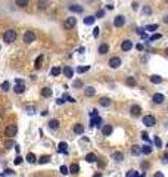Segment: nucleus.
Returning a JSON list of instances; mask_svg holds the SVG:
<instances>
[{"label": "nucleus", "mask_w": 168, "mask_h": 177, "mask_svg": "<svg viewBox=\"0 0 168 177\" xmlns=\"http://www.w3.org/2000/svg\"><path fill=\"white\" fill-rule=\"evenodd\" d=\"M3 40H5L6 43L15 41V40H16V33H15V30H6V31L3 33Z\"/></svg>", "instance_id": "f257e3e1"}, {"label": "nucleus", "mask_w": 168, "mask_h": 177, "mask_svg": "<svg viewBox=\"0 0 168 177\" xmlns=\"http://www.w3.org/2000/svg\"><path fill=\"white\" fill-rule=\"evenodd\" d=\"M16 133H18V127H16L15 124H10V125H8L6 130H5V136H8V137H13Z\"/></svg>", "instance_id": "f03ea898"}, {"label": "nucleus", "mask_w": 168, "mask_h": 177, "mask_svg": "<svg viewBox=\"0 0 168 177\" xmlns=\"http://www.w3.org/2000/svg\"><path fill=\"white\" fill-rule=\"evenodd\" d=\"M77 25V18H74V16H71V18H66L65 19V22H63V27L66 28V30H71V28H74Z\"/></svg>", "instance_id": "7ed1b4c3"}, {"label": "nucleus", "mask_w": 168, "mask_h": 177, "mask_svg": "<svg viewBox=\"0 0 168 177\" xmlns=\"http://www.w3.org/2000/svg\"><path fill=\"white\" fill-rule=\"evenodd\" d=\"M121 63H123V61H121V58H118V56H114V58L109 59V66L114 68V70H116Z\"/></svg>", "instance_id": "20e7f679"}, {"label": "nucleus", "mask_w": 168, "mask_h": 177, "mask_svg": "<svg viewBox=\"0 0 168 177\" xmlns=\"http://www.w3.org/2000/svg\"><path fill=\"white\" fill-rule=\"evenodd\" d=\"M155 123H156V120H155L153 115H145L143 117V124H145L146 127H152V125H155Z\"/></svg>", "instance_id": "39448f33"}, {"label": "nucleus", "mask_w": 168, "mask_h": 177, "mask_svg": "<svg viewBox=\"0 0 168 177\" xmlns=\"http://www.w3.org/2000/svg\"><path fill=\"white\" fill-rule=\"evenodd\" d=\"M24 43H33V41H36V34L33 33V31H27L25 34H24Z\"/></svg>", "instance_id": "423d86ee"}, {"label": "nucleus", "mask_w": 168, "mask_h": 177, "mask_svg": "<svg viewBox=\"0 0 168 177\" xmlns=\"http://www.w3.org/2000/svg\"><path fill=\"white\" fill-rule=\"evenodd\" d=\"M13 90H15V93H19V95L25 92V84H24V81H22V80L15 83V87H13Z\"/></svg>", "instance_id": "0eeeda50"}, {"label": "nucleus", "mask_w": 168, "mask_h": 177, "mask_svg": "<svg viewBox=\"0 0 168 177\" xmlns=\"http://www.w3.org/2000/svg\"><path fill=\"white\" fill-rule=\"evenodd\" d=\"M124 24H125V18H124L123 15H118V16H115V19H114V25H115L116 28L123 27Z\"/></svg>", "instance_id": "6e6552de"}, {"label": "nucleus", "mask_w": 168, "mask_h": 177, "mask_svg": "<svg viewBox=\"0 0 168 177\" xmlns=\"http://www.w3.org/2000/svg\"><path fill=\"white\" fill-rule=\"evenodd\" d=\"M140 112H142V108H140L139 105H133V106L130 108V114H131L133 117H139Z\"/></svg>", "instance_id": "1a4fd4ad"}, {"label": "nucleus", "mask_w": 168, "mask_h": 177, "mask_svg": "<svg viewBox=\"0 0 168 177\" xmlns=\"http://www.w3.org/2000/svg\"><path fill=\"white\" fill-rule=\"evenodd\" d=\"M131 47H133V41H131V40H124L123 44H121V49H123L124 52H128Z\"/></svg>", "instance_id": "9d476101"}, {"label": "nucleus", "mask_w": 168, "mask_h": 177, "mask_svg": "<svg viewBox=\"0 0 168 177\" xmlns=\"http://www.w3.org/2000/svg\"><path fill=\"white\" fill-rule=\"evenodd\" d=\"M63 74H65V77H68V78H72V77H74V70L71 68V66H63Z\"/></svg>", "instance_id": "9b49d317"}, {"label": "nucleus", "mask_w": 168, "mask_h": 177, "mask_svg": "<svg viewBox=\"0 0 168 177\" xmlns=\"http://www.w3.org/2000/svg\"><path fill=\"white\" fill-rule=\"evenodd\" d=\"M112 160H114V161H116V162L123 161V160H124L123 152H114V153H112Z\"/></svg>", "instance_id": "f8f14e48"}, {"label": "nucleus", "mask_w": 168, "mask_h": 177, "mask_svg": "<svg viewBox=\"0 0 168 177\" xmlns=\"http://www.w3.org/2000/svg\"><path fill=\"white\" fill-rule=\"evenodd\" d=\"M152 99H153V102H155V103H162V102L165 100V96H164V95H161V93H156V95H153V98H152Z\"/></svg>", "instance_id": "ddd939ff"}, {"label": "nucleus", "mask_w": 168, "mask_h": 177, "mask_svg": "<svg viewBox=\"0 0 168 177\" xmlns=\"http://www.w3.org/2000/svg\"><path fill=\"white\" fill-rule=\"evenodd\" d=\"M52 88H49V87H44V88H41V96L43 98H50L52 96Z\"/></svg>", "instance_id": "4468645a"}, {"label": "nucleus", "mask_w": 168, "mask_h": 177, "mask_svg": "<svg viewBox=\"0 0 168 177\" xmlns=\"http://www.w3.org/2000/svg\"><path fill=\"white\" fill-rule=\"evenodd\" d=\"M91 125H96V127H100V124H102V118L99 117V115H96V117H93L91 118Z\"/></svg>", "instance_id": "2eb2a0df"}, {"label": "nucleus", "mask_w": 168, "mask_h": 177, "mask_svg": "<svg viewBox=\"0 0 168 177\" xmlns=\"http://www.w3.org/2000/svg\"><path fill=\"white\" fill-rule=\"evenodd\" d=\"M111 133H112V125L108 124V125H105V127L102 128V134H103V136L108 137V136H111Z\"/></svg>", "instance_id": "dca6fc26"}, {"label": "nucleus", "mask_w": 168, "mask_h": 177, "mask_svg": "<svg viewBox=\"0 0 168 177\" xmlns=\"http://www.w3.org/2000/svg\"><path fill=\"white\" fill-rule=\"evenodd\" d=\"M78 171H80V165L78 164H72L68 168V173H71V174H78Z\"/></svg>", "instance_id": "f3484780"}, {"label": "nucleus", "mask_w": 168, "mask_h": 177, "mask_svg": "<svg viewBox=\"0 0 168 177\" xmlns=\"http://www.w3.org/2000/svg\"><path fill=\"white\" fill-rule=\"evenodd\" d=\"M69 10L71 12H75V13H81L83 12V6H80V5H71L69 6Z\"/></svg>", "instance_id": "a211bd4d"}, {"label": "nucleus", "mask_w": 168, "mask_h": 177, "mask_svg": "<svg viewBox=\"0 0 168 177\" xmlns=\"http://www.w3.org/2000/svg\"><path fill=\"white\" fill-rule=\"evenodd\" d=\"M58 152H62V153H66L68 152V145L65 142H61L58 145Z\"/></svg>", "instance_id": "6ab92c4d"}, {"label": "nucleus", "mask_w": 168, "mask_h": 177, "mask_svg": "<svg viewBox=\"0 0 168 177\" xmlns=\"http://www.w3.org/2000/svg\"><path fill=\"white\" fill-rule=\"evenodd\" d=\"M108 52H109V46H108V44H106V43L100 44V47H99V53H100V55H106Z\"/></svg>", "instance_id": "aec40b11"}, {"label": "nucleus", "mask_w": 168, "mask_h": 177, "mask_svg": "<svg viewBox=\"0 0 168 177\" xmlns=\"http://www.w3.org/2000/svg\"><path fill=\"white\" fill-rule=\"evenodd\" d=\"M83 131H84V125H83V124H74V133H77V134H81Z\"/></svg>", "instance_id": "412c9836"}, {"label": "nucleus", "mask_w": 168, "mask_h": 177, "mask_svg": "<svg viewBox=\"0 0 168 177\" xmlns=\"http://www.w3.org/2000/svg\"><path fill=\"white\" fill-rule=\"evenodd\" d=\"M94 21H96V16H86L84 18V24L86 25H93Z\"/></svg>", "instance_id": "4be33fe9"}, {"label": "nucleus", "mask_w": 168, "mask_h": 177, "mask_svg": "<svg viewBox=\"0 0 168 177\" xmlns=\"http://www.w3.org/2000/svg\"><path fill=\"white\" fill-rule=\"evenodd\" d=\"M151 81L153 84H161L162 83V77H159V75H151Z\"/></svg>", "instance_id": "5701e85b"}, {"label": "nucleus", "mask_w": 168, "mask_h": 177, "mask_svg": "<svg viewBox=\"0 0 168 177\" xmlns=\"http://www.w3.org/2000/svg\"><path fill=\"white\" fill-rule=\"evenodd\" d=\"M96 160H98V157H96L94 153H89V155H86V161H87V162H90V164H91V162H94Z\"/></svg>", "instance_id": "b1692460"}, {"label": "nucleus", "mask_w": 168, "mask_h": 177, "mask_svg": "<svg viewBox=\"0 0 168 177\" xmlns=\"http://www.w3.org/2000/svg\"><path fill=\"white\" fill-rule=\"evenodd\" d=\"M84 93H86V96H93V95L96 93V90H94L93 87H90V86H89V87H86V88H84Z\"/></svg>", "instance_id": "393cba45"}, {"label": "nucleus", "mask_w": 168, "mask_h": 177, "mask_svg": "<svg viewBox=\"0 0 168 177\" xmlns=\"http://www.w3.org/2000/svg\"><path fill=\"white\" fill-rule=\"evenodd\" d=\"M140 152H142V153H145V155H149V153L152 152V148H151L149 145H145V146L140 149Z\"/></svg>", "instance_id": "a878e982"}, {"label": "nucleus", "mask_w": 168, "mask_h": 177, "mask_svg": "<svg viewBox=\"0 0 168 177\" xmlns=\"http://www.w3.org/2000/svg\"><path fill=\"white\" fill-rule=\"evenodd\" d=\"M58 127H59V121H58V120H50V121H49V128L56 130Z\"/></svg>", "instance_id": "bb28decb"}, {"label": "nucleus", "mask_w": 168, "mask_h": 177, "mask_svg": "<svg viewBox=\"0 0 168 177\" xmlns=\"http://www.w3.org/2000/svg\"><path fill=\"white\" fill-rule=\"evenodd\" d=\"M61 66H53V68H52V71H50V74L53 75V77H56V75H59L61 74Z\"/></svg>", "instance_id": "cd10ccee"}, {"label": "nucleus", "mask_w": 168, "mask_h": 177, "mask_svg": "<svg viewBox=\"0 0 168 177\" xmlns=\"http://www.w3.org/2000/svg\"><path fill=\"white\" fill-rule=\"evenodd\" d=\"M159 27H158V24H151V25H146L145 27V30H148V31H151V33H153V31H156Z\"/></svg>", "instance_id": "c85d7f7f"}, {"label": "nucleus", "mask_w": 168, "mask_h": 177, "mask_svg": "<svg viewBox=\"0 0 168 177\" xmlns=\"http://www.w3.org/2000/svg\"><path fill=\"white\" fill-rule=\"evenodd\" d=\"M28 2H30V0H16V5L19 8H27L28 6Z\"/></svg>", "instance_id": "c756f323"}, {"label": "nucleus", "mask_w": 168, "mask_h": 177, "mask_svg": "<svg viewBox=\"0 0 168 177\" xmlns=\"http://www.w3.org/2000/svg\"><path fill=\"white\" fill-rule=\"evenodd\" d=\"M47 3H49V2H47V0H38L37 6H38L41 10H44V9H46V6H47Z\"/></svg>", "instance_id": "7c9ffc66"}, {"label": "nucleus", "mask_w": 168, "mask_h": 177, "mask_svg": "<svg viewBox=\"0 0 168 177\" xmlns=\"http://www.w3.org/2000/svg\"><path fill=\"white\" fill-rule=\"evenodd\" d=\"M50 161V157H47V155H44V157H40L38 158V164H47Z\"/></svg>", "instance_id": "2f4dec72"}, {"label": "nucleus", "mask_w": 168, "mask_h": 177, "mask_svg": "<svg viewBox=\"0 0 168 177\" xmlns=\"http://www.w3.org/2000/svg\"><path fill=\"white\" fill-rule=\"evenodd\" d=\"M125 84H127V86H130V87L136 86V78H133V77H127V80H125Z\"/></svg>", "instance_id": "473e14b6"}, {"label": "nucleus", "mask_w": 168, "mask_h": 177, "mask_svg": "<svg viewBox=\"0 0 168 177\" xmlns=\"http://www.w3.org/2000/svg\"><path fill=\"white\" fill-rule=\"evenodd\" d=\"M99 103H100L102 106H109V105H111V99H108V98H102V99L99 100Z\"/></svg>", "instance_id": "72a5a7b5"}, {"label": "nucleus", "mask_w": 168, "mask_h": 177, "mask_svg": "<svg viewBox=\"0 0 168 177\" xmlns=\"http://www.w3.org/2000/svg\"><path fill=\"white\" fill-rule=\"evenodd\" d=\"M9 87H10V83H9V81H3L2 86H0V88H2L3 92H8V90H9Z\"/></svg>", "instance_id": "f704fd0d"}, {"label": "nucleus", "mask_w": 168, "mask_h": 177, "mask_svg": "<svg viewBox=\"0 0 168 177\" xmlns=\"http://www.w3.org/2000/svg\"><path fill=\"white\" fill-rule=\"evenodd\" d=\"M27 161H28V162H31V164H34V162L37 161L36 155H34V153H28V155H27Z\"/></svg>", "instance_id": "c9c22d12"}, {"label": "nucleus", "mask_w": 168, "mask_h": 177, "mask_svg": "<svg viewBox=\"0 0 168 177\" xmlns=\"http://www.w3.org/2000/svg\"><path fill=\"white\" fill-rule=\"evenodd\" d=\"M41 62H43V56H38V58L36 59V63H34V66H36V68H40V66H41Z\"/></svg>", "instance_id": "e433bc0d"}, {"label": "nucleus", "mask_w": 168, "mask_h": 177, "mask_svg": "<svg viewBox=\"0 0 168 177\" xmlns=\"http://www.w3.org/2000/svg\"><path fill=\"white\" fill-rule=\"evenodd\" d=\"M86 71H89V66H78V68H77V72L78 74H83Z\"/></svg>", "instance_id": "4c0bfd02"}, {"label": "nucleus", "mask_w": 168, "mask_h": 177, "mask_svg": "<svg viewBox=\"0 0 168 177\" xmlns=\"http://www.w3.org/2000/svg\"><path fill=\"white\" fill-rule=\"evenodd\" d=\"M131 153H133V155H139V153H142V152H140V146H133Z\"/></svg>", "instance_id": "58836bf2"}, {"label": "nucleus", "mask_w": 168, "mask_h": 177, "mask_svg": "<svg viewBox=\"0 0 168 177\" xmlns=\"http://www.w3.org/2000/svg\"><path fill=\"white\" fill-rule=\"evenodd\" d=\"M153 142H155L156 148H161V146H162V142H161V139H159V137H155V139H153Z\"/></svg>", "instance_id": "ea45409f"}, {"label": "nucleus", "mask_w": 168, "mask_h": 177, "mask_svg": "<svg viewBox=\"0 0 168 177\" xmlns=\"http://www.w3.org/2000/svg\"><path fill=\"white\" fill-rule=\"evenodd\" d=\"M127 177H139V174H137V171H133L131 170V171L127 173Z\"/></svg>", "instance_id": "a19ab883"}, {"label": "nucleus", "mask_w": 168, "mask_h": 177, "mask_svg": "<svg viewBox=\"0 0 168 177\" xmlns=\"http://www.w3.org/2000/svg\"><path fill=\"white\" fill-rule=\"evenodd\" d=\"M99 34H100V31H99V27L93 28V37H99Z\"/></svg>", "instance_id": "79ce46f5"}, {"label": "nucleus", "mask_w": 168, "mask_h": 177, "mask_svg": "<svg viewBox=\"0 0 168 177\" xmlns=\"http://www.w3.org/2000/svg\"><path fill=\"white\" fill-rule=\"evenodd\" d=\"M142 139L145 140V142H149V134H148V133H145V131H143V133H142Z\"/></svg>", "instance_id": "37998d69"}, {"label": "nucleus", "mask_w": 168, "mask_h": 177, "mask_svg": "<svg viewBox=\"0 0 168 177\" xmlns=\"http://www.w3.org/2000/svg\"><path fill=\"white\" fill-rule=\"evenodd\" d=\"M72 86H74V87H83V81H81V80H75Z\"/></svg>", "instance_id": "c03bdc74"}, {"label": "nucleus", "mask_w": 168, "mask_h": 177, "mask_svg": "<svg viewBox=\"0 0 168 177\" xmlns=\"http://www.w3.org/2000/svg\"><path fill=\"white\" fill-rule=\"evenodd\" d=\"M59 171H61V173H62V174H63V176H65V174H68V167H65V165H62V167H61V170H59Z\"/></svg>", "instance_id": "a18cd8bd"}, {"label": "nucleus", "mask_w": 168, "mask_h": 177, "mask_svg": "<svg viewBox=\"0 0 168 177\" xmlns=\"http://www.w3.org/2000/svg\"><path fill=\"white\" fill-rule=\"evenodd\" d=\"M162 36L161 34H153L152 37H151V41H155V40H158V38H161Z\"/></svg>", "instance_id": "49530a36"}, {"label": "nucleus", "mask_w": 168, "mask_h": 177, "mask_svg": "<svg viewBox=\"0 0 168 177\" xmlns=\"http://www.w3.org/2000/svg\"><path fill=\"white\" fill-rule=\"evenodd\" d=\"M151 8H148V6H145V8H143V13H146V15H151Z\"/></svg>", "instance_id": "de8ad7c7"}, {"label": "nucleus", "mask_w": 168, "mask_h": 177, "mask_svg": "<svg viewBox=\"0 0 168 177\" xmlns=\"http://www.w3.org/2000/svg\"><path fill=\"white\" fill-rule=\"evenodd\" d=\"M137 33L140 36H145V28H137Z\"/></svg>", "instance_id": "09e8293b"}, {"label": "nucleus", "mask_w": 168, "mask_h": 177, "mask_svg": "<svg viewBox=\"0 0 168 177\" xmlns=\"http://www.w3.org/2000/svg\"><path fill=\"white\" fill-rule=\"evenodd\" d=\"M21 162H22V158H21V157H16V160H15V164H16V165H19Z\"/></svg>", "instance_id": "8fccbe9b"}, {"label": "nucleus", "mask_w": 168, "mask_h": 177, "mask_svg": "<svg viewBox=\"0 0 168 177\" xmlns=\"http://www.w3.org/2000/svg\"><path fill=\"white\" fill-rule=\"evenodd\" d=\"M103 15H105V10H99L98 13H96V16H99V18H102Z\"/></svg>", "instance_id": "3c124183"}, {"label": "nucleus", "mask_w": 168, "mask_h": 177, "mask_svg": "<svg viewBox=\"0 0 168 177\" xmlns=\"http://www.w3.org/2000/svg\"><path fill=\"white\" fill-rule=\"evenodd\" d=\"M65 102H66V100H65L63 98H59V99H58V105H62V103H65Z\"/></svg>", "instance_id": "603ef678"}, {"label": "nucleus", "mask_w": 168, "mask_h": 177, "mask_svg": "<svg viewBox=\"0 0 168 177\" xmlns=\"http://www.w3.org/2000/svg\"><path fill=\"white\" fill-rule=\"evenodd\" d=\"M153 177H165V176H164V174H162V173H161V171H156V173H155V176H153Z\"/></svg>", "instance_id": "864d4df0"}, {"label": "nucleus", "mask_w": 168, "mask_h": 177, "mask_svg": "<svg viewBox=\"0 0 168 177\" xmlns=\"http://www.w3.org/2000/svg\"><path fill=\"white\" fill-rule=\"evenodd\" d=\"M96 115H98V111H96V109L90 112V117H91V118H93V117H96Z\"/></svg>", "instance_id": "5fc2aeb1"}, {"label": "nucleus", "mask_w": 168, "mask_h": 177, "mask_svg": "<svg viewBox=\"0 0 168 177\" xmlns=\"http://www.w3.org/2000/svg\"><path fill=\"white\" fill-rule=\"evenodd\" d=\"M27 111H28V114H34V108H31V106H28Z\"/></svg>", "instance_id": "6e6d98bb"}, {"label": "nucleus", "mask_w": 168, "mask_h": 177, "mask_svg": "<svg viewBox=\"0 0 168 177\" xmlns=\"http://www.w3.org/2000/svg\"><path fill=\"white\" fill-rule=\"evenodd\" d=\"M6 146H8V148L13 146V142H12V140H8V142H6Z\"/></svg>", "instance_id": "4d7b16f0"}, {"label": "nucleus", "mask_w": 168, "mask_h": 177, "mask_svg": "<svg viewBox=\"0 0 168 177\" xmlns=\"http://www.w3.org/2000/svg\"><path fill=\"white\" fill-rule=\"evenodd\" d=\"M136 49H137V50H143V44H137Z\"/></svg>", "instance_id": "13d9d810"}, {"label": "nucleus", "mask_w": 168, "mask_h": 177, "mask_svg": "<svg viewBox=\"0 0 168 177\" xmlns=\"http://www.w3.org/2000/svg\"><path fill=\"white\" fill-rule=\"evenodd\" d=\"M167 158H168V153H165L164 157H162V162H167Z\"/></svg>", "instance_id": "bf43d9fd"}, {"label": "nucleus", "mask_w": 168, "mask_h": 177, "mask_svg": "<svg viewBox=\"0 0 168 177\" xmlns=\"http://www.w3.org/2000/svg\"><path fill=\"white\" fill-rule=\"evenodd\" d=\"M106 9H109V10H112V9H114V6H112V5H106Z\"/></svg>", "instance_id": "052dcab7"}, {"label": "nucleus", "mask_w": 168, "mask_h": 177, "mask_svg": "<svg viewBox=\"0 0 168 177\" xmlns=\"http://www.w3.org/2000/svg\"><path fill=\"white\" fill-rule=\"evenodd\" d=\"M93 177H102V174H100V173H96V174H94Z\"/></svg>", "instance_id": "680f3d73"}]
</instances>
